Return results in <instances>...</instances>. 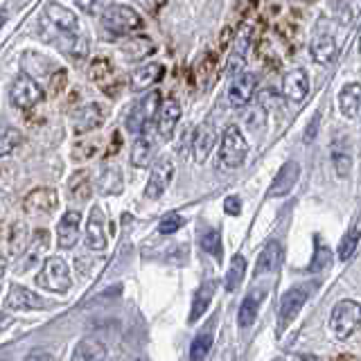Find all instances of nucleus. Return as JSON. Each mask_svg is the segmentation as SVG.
<instances>
[{
  "label": "nucleus",
  "instance_id": "2eb2a0df",
  "mask_svg": "<svg viewBox=\"0 0 361 361\" xmlns=\"http://www.w3.org/2000/svg\"><path fill=\"white\" fill-rule=\"evenodd\" d=\"M310 52H312L316 63L330 66L336 59V56H338V45H336L334 34L332 32H325V30H319L312 37V41H310Z\"/></svg>",
  "mask_w": 361,
  "mask_h": 361
},
{
  "label": "nucleus",
  "instance_id": "b1692460",
  "mask_svg": "<svg viewBox=\"0 0 361 361\" xmlns=\"http://www.w3.org/2000/svg\"><path fill=\"white\" fill-rule=\"evenodd\" d=\"M214 291H217V280H203L197 293H195V298H192V310H190V323H195L199 321L203 314L208 312L210 307V302L214 298Z\"/></svg>",
  "mask_w": 361,
  "mask_h": 361
},
{
  "label": "nucleus",
  "instance_id": "4be33fe9",
  "mask_svg": "<svg viewBox=\"0 0 361 361\" xmlns=\"http://www.w3.org/2000/svg\"><path fill=\"white\" fill-rule=\"evenodd\" d=\"M152 161H154V138L149 135V129H147L133 140L131 154H129V163L133 167H149Z\"/></svg>",
  "mask_w": 361,
  "mask_h": 361
},
{
  "label": "nucleus",
  "instance_id": "9b49d317",
  "mask_svg": "<svg viewBox=\"0 0 361 361\" xmlns=\"http://www.w3.org/2000/svg\"><path fill=\"white\" fill-rule=\"evenodd\" d=\"M84 240L90 251H104L106 248V217L99 206H93L88 212Z\"/></svg>",
  "mask_w": 361,
  "mask_h": 361
},
{
  "label": "nucleus",
  "instance_id": "a211bd4d",
  "mask_svg": "<svg viewBox=\"0 0 361 361\" xmlns=\"http://www.w3.org/2000/svg\"><path fill=\"white\" fill-rule=\"evenodd\" d=\"M5 305L14 312H30V310H43L45 300L39 296V293H34V291L20 287V285H14L7 293Z\"/></svg>",
  "mask_w": 361,
  "mask_h": 361
},
{
  "label": "nucleus",
  "instance_id": "cd10ccee",
  "mask_svg": "<svg viewBox=\"0 0 361 361\" xmlns=\"http://www.w3.org/2000/svg\"><path fill=\"white\" fill-rule=\"evenodd\" d=\"M68 195L77 203H86L93 197V185H90V176L86 169H77L68 178Z\"/></svg>",
  "mask_w": 361,
  "mask_h": 361
},
{
  "label": "nucleus",
  "instance_id": "7c9ffc66",
  "mask_svg": "<svg viewBox=\"0 0 361 361\" xmlns=\"http://www.w3.org/2000/svg\"><path fill=\"white\" fill-rule=\"evenodd\" d=\"M244 276H246V257L237 253L233 257V262L228 267V274H226V280H224V287L226 291H237L240 289V285L244 282Z\"/></svg>",
  "mask_w": 361,
  "mask_h": 361
},
{
  "label": "nucleus",
  "instance_id": "2f4dec72",
  "mask_svg": "<svg viewBox=\"0 0 361 361\" xmlns=\"http://www.w3.org/2000/svg\"><path fill=\"white\" fill-rule=\"evenodd\" d=\"M332 165L338 178H348L353 174V156L348 147H338L336 142L332 145Z\"/></svg>",
  "mask_w": 361,
  "mask_h": 361
},
{
  "label": "nucleus",
  "instance_id": "f8f14e48",
  "mask_svg": "<svg viewBox=\"0 0 361 361\" xmlns=\"http://www.w3.org/2000/svg\"><path fill=\"white\" fill-rule=\"evenodd\" d=\"M255 88H257V75L255 73H240L228 86V102L235 109H242L255 95Z\"/></svg>",
  "mask_w": 361,
  "mask_h": 361
},
{
  "label": "nucleus",
  "instance_id": "9d476101",
  "mask_svg": "<svg viewBox=\"0 0 361 361\" xmlns=\"http://www.w3.org/2000/svg\"><path fill=\"white\" fill-rule=\"evenodd\" d=\"M180 104L176 97H165L161 111H158V118H156V133L158 138L169 140L174 135L176 127H178V120H180Z\"/></svg>",
  "mask_w": 361,
  "mask_h": 361
},
{
  "label": "nucleus",
  "instance_id": "f3484780",
  "mask_svg": "<svg viewBox=\"0 0 361 361\" xmlns=\"http://www.w3.org/2000/svg\"><path fill=\"white\" fill-rule=\"evenodd\" d=\"M282 95L291 102H302L310 95V75L305 68H293L282 79Z\"/></svg>",
  "mask_w": 361,
  "mask_h": 361
},
{
  "label": "nucleus",
  "instance_id": "473e14b6",
  "mask_svg": "<svg viewBox=\"0 0 361 361\" xmlns=\"http://www.w3.org/2000/svg\"><path fill=\"white\" fill-rule=\"evenodd\" d=\"M359 240H361V226L355 224L353 228H350L341 237V242H338V251L336 253H338V259H341V262H348V259L355 255L357 246H359Z\"/></svg>",
  "mask_w": 361,
  "mask_h": 361
},
{
  "label": "nucleus",
  "instance_id": "79ce46f5",
  "mask_svg": "<svg viewBox=\"0 0 361 361\" xmlns=\"http://www.w3.org/2000/svg\"><path fill=\"white\" fill-rule=\"evenodd\" d=\"M259 102H262V106H269V111H271V106H276L278 104V97H276V90H262V95H259Z\"/></svg>",
  "mask_w": 361,
  "mask_h": 361
},
{
  "label": "nucleus",
  "instance_id": "c85d7f7f",
  "mask_svg": "<svg viewBox=\"0 0 361 361\" xmlns=\"http://www.w3.org/2000/svg\"><path fill=\"white\" fill-rule=\"evenodd\" d=\"M109 357L106 345H102L97 338H82L75 345L73 359L75 361H104Z\"/></svg>",
  "mask_w": 361,
  "mask_h": 361
},
{
  "label": "nucleus",
  "instance_id": "58836bf2",
  "mask_svg": "<svg viewBox=\"0 0 361 361\" xmlns=\"http://www.w3.org/2000/svg\"><path fill=\"white\" fill-rule=\"evenodd\" d=\"M75 5L88 16H102L111 5V0H75Z\"/></svg>",
  "mask_w": 361,
  "mask_h": 361
},
{
  "label": "nucleus",
  "instance_id": "6e6552de",
  "mask_svg": "<svg viewBox=\"0 0 361 361\" xmlns=\"http://www.w3.org/2000/svg\"><path fill=\"white\" fill-rule=\"evenodd\" d=\"M174 178V163L169 156H161L156 158L154 165H152V172L149 178H147V185H145V199L156 201L165 195V190L169 188Z\"/></svg>",
  "mask_w": 361,
  "mask_h": 361
},
{
  "label": "nucleus",
  "instance_id": "0eeeda50",
  "mask_svg": "<svg viewBox=\"0 0 361 361\" xmlns=\"http://www.w3.org/2000/svg\"><path fill=\"white\" fill-rule=\"evenodd\" d=\"M37 285L48 291H54V293L71 291V287H73L71 269H68V264L61 257H48L37 276Z\"/></svg>",
  "mask_w": 361,
  "mask_h": 361
},
{
  "label": "nucleus",
  "instance_id": "37998d69",
  "mask_svg": "<svg viewBox=\"0 0 361 361\" xmlns=\"http://www.w3.org/2000/svg\"><path fill=\"white\" fill-rule=\"evenodd\" d=\"M319 122H321V116H314V120L307 127V133H305V142H312L316 138V133H319Z\"/></svg>",
  "mask_w": 361,
  "mask_h": 361
},
{
  "label": "nucleus",
  "instance_id": "ea45409f",
  "mask_svg": "<svg viewBox=\"0 0 361 361\" xmlns=\"http://www.w3.org/2000/svg\"><path fill=\"white\" fill-rule=\"evenodd\" d=\"M332 264V253H330V248H316V255H314V262L310 267V271H325V269H330Z\"/></svg>",
  "mask_w": 361,
  "mask_h": 361
},
{
  "label": "nucleus",
  "instance_id": "e433bc0d",
  "mask_svg": "<svg viewBox=\"0 0 361 361\" xmlns=\"http://www.w3.org/2000/svg\"><path fill=\"white\" fill-rule=\"evenodd\" d=\"M20 142H23V133L16 127H5V131H3V142H0V154H3V156L11 154Z\"/></svg>",
  "mask_w": 361,
  "mask_h": 361
},
{
  "label": "nucleus",
  "instance_id": "c756f323",
  "mask_svg": "<svg viewBox=\"0 0 361 361\" xmlns=\"http://www.w3.org/2000/svg\"><path fill=\"white\" fill-rule=\"evenodd\" d=\"M214 71H217V54H214V52H206L197 61V66H195V82H197V88L206 90L210 86V82H212Z\"/></svg>",
  "mask_w": 361,
  "mask_h": 361
},
{
  "label": "nucleus",
  "instance_id": "f704fd0d",
  "mask_svg": "<svg viewBox=\"0 0 361 361\" xmlns=\"http://www.w3.org/2000/svg\"><path fill=\"white\" fill-rule=\"evenodd\" d=\"M122 188V174L116 165H106L102 169V178H99V190L104 195H118Z\"/></svg>",
  "mask_w": 361,
  "mask_h": 361
},
{
  "label": "nucleus",
  "instance_id": "72a5a7b5",
  "mask_svg": "<svg viewBox=\"0 0 361 361\" xmlns=\"http://www.w3.org/2000/svg\"><path fill=\"white\" fill-rule=\"evenodd\" d=\"M113 75H116V71H113V63L106 59V56H99V59H93V63H90L88 68V77L93 79L95 84L104 86L113 79Z\"/></svg>",
  "mask_w": 361,
  "mask_h": 361
},
{
  "label": "nucleus",
  "instance_id": "39448f33",
  "mask_svg": "<svg viewBox=\"0 0 361 361\" xmlns=\"http://www.w3.org/2000/svg\"><path fill=\"white\" fill-rule=\"evenodd\" d=\"M99 18H102V25L113 34H131V32L142 30V25H145L142 16L133 7L116 5V3H111Z\"/></svg>",
  "mask_w": 361,
  "mask_h": 361
},
{
  "label": "nucleus",
  "instance_id": "a18cd8bd",
  "mask_svg": "<svg viewBox=\"0 0 361 361\" xmlns=\"http://www.w3.org/2000/svg\"><path fill=\"white\" fill-rule=\"evenodd\" d=\"M357 50H359V54H361V34H359V45H357Z\"/></svg>",
  "mask_w": 361,
  "mask_h": 361
},
{
  "label": "nucleus",
  "instance_id": "423d86ee",
  "mask_svg": "<svg viewBox=\"0 0 361 361\" xmlns=\"http://www.w3.org/2000/svg\"><path fill=\"white\" fill-rule=\"evenodd\" d=\"M45 99L43 86L30 75H18L9 86V102L11 106H16L20 111H30Z\"/></svg>",
  "mask_w": 361,
  "mask_h": 361
},
{
  "label": "nucleus",
  "instance_id": "20e7f679",
  "mask_svg": "<svg viewBox=\"0 0 361 361\" xmlns=\"http://www.w3.org/2000/svg\"><path fill=\"white\" fill-rule=\"evenodd\" d=\"M161 93L158 90H152V93L142 95V99H138L131 106L129 116H127V129L131 133H142L152 127V122H156L158 111H161Z\"/></svg>",
  "mask_w": 361,
  "mask_h": 361
},
{
  "label": "nucleus",
  "instance_id": "ddd939ff",
  "mask_svg": "<svg viewBox=\"0 0 361 361\" xmlns=\"http://www.w3.org/2000/svg\"><path fill=\"white\" fill-rule=\"evenodd\" d=\"M214 142H217V131H214L208 122H201L195 129L192 135V158H195L197 165H203L210 158Z\"/></svg>",
  "mask_w": 361,
  "mask_h": 361
},
{
  "label": "nucleus",
  "instance_id": "bb28decb",
  "mask_svg": "<svg viewBox=\"0 0 361 361\" xmlns=\"http://www.w3.org/2000/svg\"><path fill=\"white\" fill-rule=\"evenodd\" d=\"M338 111L345 118H357L361 113V84H345L338 93Z\"/></svg>",
  "mask_w": 361,
  "mask_h": 361
},
{
  "label": "nucleus",
  "instance_id": "412c9836",
  "mask_svg": "<svg viewBox=\"0 0 361 361\" xmlns=\"http://www.w3.org/2000/svg\"><path fill=\"white\" fill-rule=\"evenodd\" d=\"M282 255H285V251H282V244L271 240L264 248L262 253H259L257 257V264H255V276H271L276 274V271L280 269L282 264Z\"/></svg>",
  "mask_w": 361,
  "mask_h": 361
},
{
  "label": "nucleus",
  "instance_id": "7ed1b4c3",
  "mask_svg": "<svg viewBox=\"0 0 361 361\" xmlns=\"http://www.w3.org/2000/svg\"><path fill=\"white\" fill-rule=\"evenodd\" d=\"M248 156V140L237 124H228L221 133L219 161L226 169H237Z\"/></svg>",
  "mask_w": 361,
  "mask_h": 361
},
{
  "label": "nucleus",
  "instance_id": "a19ab883",
  "mask_svg": "<svg viewBox=\"0 0 361 361\" xmlns=\"http://www.w3.org/2000/svg\"><path fill=\"white\" fill-rule=\"evenodd\" d=\"M224 210L228 214H240L242 212V203H240V197H228L224 201Z\"/></svg>",
  "mask_w": 361,
  "mask_h": 361
},
{
  "label": "nucleus",
  "instance_id": "6ab92c4d",
  "mask_svg": "<svg viewBox=\"0 0 361 361\" xmlns=\"http://www.w3.org/2000/svg\"><path fill=\"white\" fill-rule=\"evenodd\" d=\"M165 75V66L163 63H145L140 68H135V71L131 73V90H135V93H142V90L156 86L158 82L163 79Z\"/></svg>",
  "mask_w": 361,
  "mask_h": 361
},
{
  "label": "nucleus",
  "instance_id": "f257e3e1",
  "mask_svg": "<svg viewBox=\"0 0 361 361\" xmlns=\"http://www.w3.org/2000/svg\"><path fill=\"white\" fill-rule=\"evenodd\" d=\"M330 330L338 341H348L361 330V305L357 300H341L330 314Z\"/></svg>",
  "mask_w": 361,
  "mask_h": 361
},
{
  "label": "nucleus",
  "instance_id": "393cba45",
  "mask_svg": "<svg viewBox=\"0 0 361 361\" xmlns=\"http://www.w3.org/2000/svg\"><path fill=\"white\" fill-rule=\"evenodd\" d=\"M27 226L25 221H14L7 228L5 233V259L7 257H16L20 255L23 251H25V246H27Z\"/></svg>",
  "mask_w": 361,
  "mask_h": 361
},
{
  "label": "nucleus",
  "instance_id": "5701e85b",
  "mask_svg": "<svg viewBox=\"0 0 361 361\" xmlns=\"http://www.w3.org/2000/svg\"><path fill=\"white\" fill-rule=\"evenodd\" d=\"M262 298H264V287H255L251 293H246V298L240 305V312H237V325H240L242 330H246V327H251L255 323Z\"/></svg>",
  "mask_w": 361,
  "mask_h": 361
},
{
  "label": "nucleus",
  "instance_id": "f03ea898",
  "mask_svg": "<svg viewBox=\"0 0 361 361\" xmlns=\"http://www.w3.org/2000/svg\"><path fill=\"white\" fill-rule=\"evenodd\" d=\"M319 287L316 282H302V285L291 287L287 293H282L280 298V307H278V330L285 332V327L291 325V321L300 314L305 307V302L310 300L312 291Z\"/></svg>",
  "mask_w": 361,
  "mask_h": 361
},
{
  "label": "nucleus",
  "instance_id": "aec40b11",
  "mask_svg": "<svg viewBox=\"0 0 361 361\" xmlns=\"http://www.w3.org/2000/svg\"><path fill=\"white\" fill-rule=\"evenodd\" d=\"M104 120H106V111L102 109V104L93 102V104L84 106L82 111L77 113V118H75V133L82 135V133H88V131H95V129L102 127V124H104Z\"/></svg>",
  "mask_w": 361,
  "mask_h": 361
},
{
  "label": "nucleus",
  "instance_id": "c03bdc74",
  "mask_svg": "<svg viewBox=\"0 0 361 361\" xmlns=\"http://www.w3.org/2000/svg\"><path fill=\"white\" fill-rule=\"evenodd\" d=\"M45 235H48V233H43V231H41V233H37V237H39L41 246H48V240H43ZM37 237H34V240H37ZM30 259H34V262H37V259H39V248H37V246L32 248V255H30Z\"/></svg>",
  "mask_w": 361,
  "mask_h": 361
},
{
  "label": "nucleus",
  "instance_id": "c9c22d12",
  "mask_svg": "<svg viewBox=\"0 0 361 361\" xmlns=\"http://www.w3.org/2000/svg\"><path fill=\"white\" fill-rule=\"evenodd\" d=\"M199 244H201V248L206 253H210L214 259H221V253H224V248H221V237H219V231H214V228H208L206 233H203L201 237H199Z\"/></svg>",
  "mask_w": 361,
  "mask_h": 361
},
{
  "label": "nucleus",
  "instance_id": "1a4fd4ad",
  "mask_svg": "<svg viewBox=\"0 0 361 361\" xmlns=\"http://www.w3.org/2000/svg\"><path fill=\"white\" fill-rule=\"evenodd\" d=\"M56 206H59V195H56L54 188H37L23 201V210L30 217H45V214L54 212Z\"/></svg>",
  "mask_w": 361,
  "mask_h": 361
},
{
  "label": "nucleus",
  "instance_id": "4c0bfd02",
  "mask_svg": "<svg viewBox=\"0 0 361 361\" xmlns=\"http://www.w3.org/2000/svg\"><path fill=\"white\" fill-rule=\"evenodd\" d=\"M185 226V217L178 212H169L167 217L161 219V224H158V233L161 235H174L178 228H183Z\"/></svg>",
  "mask_w": 361,
  "mask_h": 361
},
{
  "label": "nucleus",
  "instance_id": "4468645a",
  "mask_svg": "<svg viewBox=\"0 0 361 361\" xmlns=\"http://www.w3.org/2000/svg\"><path fill=\"white\" fill-rule=\"evenodd\" d=\"M298 176H300V165L296 161H289L280 167V172L276 174L274 183L269 185L267 190V197L269 199H280V197H287L289 192L293 190V185L298 183Z\"/></svg>",
  "mask_w": 361,
  "mask_h": 361
},
{
  "label": "nucleus",
  "instance_id": "a878e982",
  "mask_svg": "<svg viewBox=\"0 0 361 361\" xmlns=\"http://www.w3.org/2000/svg\"><path fill=\"white\" fill-rule=\"evenodd\" d=\"M214 325H217V319H210V321L195 334V338H192V345H190V359L201 361V359H206V357H208L210 348H212V343H214Z\"/></svg>",
  "mask_w": 361,
  "mask_h": 361
},
{
  "label": "nucleus",
  "instance_id": "dca6fc26",
  "mask_svg": "<svg viewBox=\"0 0 361 361\" xmlns=\"http://www.w3.org/2000/svg\"><path fill=\"white\" fill-rule=\"evenodd\" d=\"M79 231H82V214L77 210L63 212V217L56 224V244L59 248H73L79 240Z\"/></svg>",
  "mask_w": 361,
  "mask_h": 361
}]
</instances>
